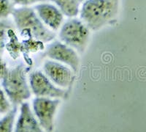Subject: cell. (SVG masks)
I'll return each mask as SVG.
<instances>
[{"label":"cell","mask_w":146,"mask_h":132,"mask_svg":"<svg viewBox=\"0 0 146 132\" xmlns=\"http://www.w3.org/2000/svg\"><path fill=\"white\" fill-rule=\"evenodd\" d=\"M48 57L54 61L64 64L76 73L80 65V58L78 54L71 47L62 42L56 40L48 45L45 51Z\"/></svg>","instance_id":"7"},{"label":"cell","mask_w":146,"mask_h":132,"mask_svg":"<svg viewBox=\"0 0 146 132\" xmlns=\"http://www.w3.org/2000/svg\"><path fill=\"white\" fill-rule=\"evenodd\" d=\"M18 108L13 107L7 113L0 119V132H13Z\"/></svg>","instance_id":"12"},{"label":"cell","mask_w":146,"mask_h":132,"mask_svg":"<svg viewBox=\"0 0 146 132\" xmlns=\"http://www.w3.org/2000/svg\"><path fill=\"white\" fill-rule=\"evenodd\" d=\"M44 74L55 85L60 88H66L72 84L74 79L70 68L54 60H48L44 63Z\"/></svg>","instance_id":"8"},{"label":"cell","mask_w":146,"mask_h":132,"mask_svg":"<svg viewBox=\"0 0 146 132\" xmlns=\"http://www.w3.org/2000/svg\"><path fill=\"white\" fill-rule=\"evenodd\" d=\"M10 1L15 5H21L23 7H27L29 5H33V4L45 2L47 0H10Z\"/></svg>","instance_id":"16"},{"label":"cell","mask_w":146,"mask_h":132,"mask_svg":"<svg viewBox=\"0 0 146 132\" xmlns=\"http://www.w3.org/2000/svg\"><path fill=\"white\" fill-rule=\"evenodd\" d=\"M14 132H45L27 102L21 104L20 114L17 119Z\"/></svg>","instance_id":"10"},{"label":"cell","mask_w":146,"mask_h":132,"mask_svg":"<svg viewBox=\"0 0 146 132\" xmlns=\"http://www.w3.org/2000/svg\"><path fill=\"white\" fill-rule=\"evenodd\" d=\"M10 102L5 95V92L0 87V114H6L11 109Z\"/></svg>","instance_id":"15"},{"label":"cell","mask_w":146,"mask_h":132,"mask_svg":"<svg viewBox=\"0 0 146 132\" xmlns=\"http://www.w3.org/2000/svg\"><path fill=\"white\" fill-rule=\"evenodd\" d=\"M13 9V3L10 0H0V20L7 19Z\"/></svg>","instance_id":"14"},{"label":"cell","mask_w":146,"mask_h":132,"mask_svg":"<svg viewBox=\"0 0 146 132\" xmlns=\"http://www.w3.org/2000/svg\"><path fill=\"white\" fill-rule=\"evenodd\" d=\"M29 86L36 97L59 99L65 95V91L55 85L40 70H35L30 74Z\"/></svg>","instance_id":"6"},{"label":"cell","mask_w":146,"mask_h":132,"mask_svg":"<svg viewBox=\"0 0 146 132\" xmlns=\"http://www.w3.org/2000/svg\"><path fill=\"white\" fill-rule=\"evenodd\" d=\"M119 0H86L80 10L81 21L89 29L96 31L115 19Z\"/></svg>","instance_id":"1"},{"label":"cell","mask_w":146,"mask_h":132,"mask_svg":"<svg viewBox=\"0 0 146 132\" xmlns=\"http://www.w3.org/2000/svg\"><path fill=\"white\" fill-rule=\"evenodd\" d=\"M13 30V23L7 19L0 20V55L4 52L7 44V37Z\"/></svg>","instance_id":"13"},{"label":"cell","mask_w":146,"mask_h":132,"mask_svg":"<svg viewBox=\"0 0 146 132\" xmlns=\"http://www.w3.org/2000/svg\"><path fill=\"white\" fill-rule=\"evenodd\" d=\"M60 104L58 98L36 97L33 101V113L45 132H52L55 115Z\"/></svg>","instance_id":"5"},{"label":"cell","mask_w":146,"mask_h":132,"mask_svg":"<svg viewBox=\"0 0 146 132\" xmlns=\"http://www.w3.org/2000/svg\"><path fill=\"white\" fill-rule=\"evenodd\" d=\"M90 29L81 20L70 19L64 23L59 32L62 43L79 52H83L88 44Z\"/></svg>","instance_id":"4"},{"label":"cell","mask_w":146,"mask_h":132,"mask_svg":"<svg viewBox=\"0 0 146 132\" xmlns=\"http://www.w3.org/2000/svg\"><path fill=\"white\" fill-rule=\"evenodd\" d=\"M62 14L70 18H74L79 13L80 2L78 0H51Z\"/></svg>","instance_id":"11"},{"label":"cell","mask_w":146,"mask_h":132,"mask_svg":"<svg viewBox=\"0 0 146 132\" xmlns=\"http://www.w3.org/2000/svg\"><path fill=\"white\" fill-rule=\"evenodd\" d=\"M7 70H8V68H7L6 63H5V61L2 60V57L0 55V80H2V79H3L5 74L7 73Z\"/></svg>","instance_id":"17"},{"label":"cell","mask_w":146,"mask_h":132,"mask_svg":"<svg viewBox=\"0 0 146 132\" xmlns=\"http://www.w3.org/2000/svg\"><path fill=\"white\" fill-rule=\"evenodd\" d=\"M11 15L15 27L22 34L30 35L42 43L55 38L54 32L44 24L34 9L28 7L15 8Z\"/></svg>","instance_id":"2"},{"label":"cell","mask_w":146,"mask_h":132,"mask_svg":"<svg viewBox=\"0 0 146 132\" xmlns=\"http://www.w3.org/2000/svg\"><path fill=\"white\" fill-rule=\"evenodd\" d=\"M35 10L40 20L49 29L56 31L62 27L64 16L57 7L50 4L41 3L35 6Z\"/></svg>","instance_id":"9"},{"label":"cell","mask_w":146,"mask_h":132,"mask_svg":"<svg viewBox=\"0 0 146 132\" xmlns=\"http://www.w3.org/2000/svg\"><path fill=\"white\" fill-rule=\"evenodd\" d=\"M78 1L79 2H83V1H85V0H78Z\"/></svg>","instance_id":"18"},{"label":"cell","mask_w":146,"mask_h":132,"mask_svg":"<svg viewBox=\"0 0 146 132\" xmlns=\"http://www.w3.org/2000/svg\"><path fill=\"white\" fill-rule=\"evenodd\" d=\"M2 87L14 107L22 104L31 97V88L28 84L26 68L18 65L8 69L2 79Z\"/></svg>","instance_id":"3"}]
</instances>
